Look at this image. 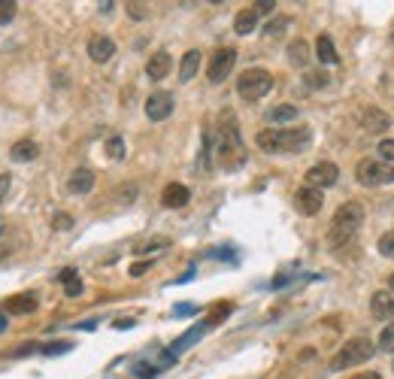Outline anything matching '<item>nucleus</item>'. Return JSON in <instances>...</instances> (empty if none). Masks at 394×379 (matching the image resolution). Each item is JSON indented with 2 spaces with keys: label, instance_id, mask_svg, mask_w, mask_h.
I'll return each instance as SVG.
<instances>
[{
  "label": "nucleus",
  "instance_id": "f257e3e1",
  "mask_svg": "<svg viewBox=\"0 0 394 379\" xmlns=\"http://www.w3.org/2000/svg\"><path fill=\"white\" fill-rule=\"evenodd\" d=\"M255 143L267 155H297L313 143V131L309 128H267L255 137Z\"/></svg>",
  "mask_w": 394,
  "mask_h": 379
},
{
  "label": "nucleus",
  "instance_id": "f03ea898",
  "mask_svg": "<svg viewBox=\"0 0 394 379\" xmlns=\"http://www.w3.org/2000/svg\"><path fill=\"white\" fill-rule=\"evenodd\" d=\"M218 164L225 170H237L246 164V146L240 137V125H237L234 113H222V125H218Z\"/></svg>",
  "mask_w": 394,
  "mask_h": 379
},
{
  "label": "nucleus",
  "instance_id": "7ed1b4c3",
  "mask_svg": "<svg viewBox=\"0 0 394 379\" xmlns=\"http://www.w3.org/2000/svg\"><path fill=\"white\" fill-rule=\"evenodd\" d=\"M364 225V207L358 200H349L343 203L340 209L334 212V221H331V230H328V243L334 249H343L346 243H352V237L361 230Z\"/></svg>",
  "mask_w": 394,
  "mask_h": 379
},
{
  "label": "nucleus",
  "instance_id": "20e7f679",
  "mask_svg": "<svg viewBox=\"0 0 394 379\" xmlns=\"http://www.w3.org/2000/svg\"><path fill=\"white\" fill-rule=\"evenodd\" d=\"M373 355H377V346H373L367 337H352V340H346L340 346V352L331 358V371H349V367L367 364Z\"/></svg>",
  "mask_w": 394,
  "mask_h": 379
},
{
  "label": "nucleus",
  "instance_id": "39448f33",
  "mask_svg": "<svg viewBox=\"0 0 394 379\" xmlns=\"http://www.w3.org/2000/svg\"><path fill=\"white\" fill-rule=\"evenodd\" d=\"M270 88H273V73L264 67H249L237 79V95L243 100H261L264 95H270Z\"/></svg>",
  "mask_w": 394,
  "mask_h": 379
},
{
  "label": "nucleus",
  "instance_id": "423d86ee",
  "mask_svg": "<svg viewBox=\"0 0 394 379\" xmlns=\"http://www.w3.org/2000/svg\"><path fill=\"white\" fill-rule=\"evenodd\" d=\"M355 179L361 182L364 188H379V186H391L394 182V167L379 158H367L355 167Z\"/></svg>",
  "mask_w": 394,
  "mask_h": 379
},
{
  "label": "nucleus",
  "instance_id": "0eeeda50",
  "mask_svg": "<svg viewBox=\"0 0 394 379\" xmlns=\"http://www.w3.org/2000/svg\"><path fill=\"white\" fill-rule=\"evenodd\" d=\"M237 64V49H231V46H222V49L213 52V58H209V67H206V76L213 85H218V82H225L227 76H231Z\"/></svg>",
  "mask_w": 394,
  "mask_h": 379
},
{
  "label": "nucleus",
  "instance_id": "6e6552de",
  "mask_svg": "<svg viewBox=\"0 0 394 379\" xmlns=\"http://www.w3.org/2000/svg\"><path fill=\"white\" fill-rule=\"evenodd\" d=\"M337 179H340V167H337L334 161H318V164H313V167L307 170V186L318 188V191L337 186Z\"/></svg>",
  "mask_w": 394,
  "mask_h": 379
},
{
  "label": "nucleus",
  "instance_id": "1a4fd4ad",
  "mask_svg": "<svg viewBox=\"0 0 394 379\" xmlns=\"http://www.w3.org/2000/svg\"><path fill=\"white\" fill-rule=\"evenodd\" d=\"M146 116H149L152 122L170 118L173 116V95L170 91H152V95L146 97Z\"/></svg>",
  "mask_w": 394,
  "mask_h": 379
},
{
  "label": "nucleus",
  "instance_id": "9d476101",
  "mask_svg": "<svg viewBox=\"0 0 394 379\" xmlns=\"http://www.w3.org/2000/svg\"><path fill=\"white\" fill-rule=\"evenodd\" d=\"M295 207H297L300 216H318L322 207H325V194L318 188L304 186V188H297V194H295Z\"/></svg>",
  "mask_w": 394,
  "mask_h": 379
},
{
  "label": "nucleus",
  "instance_id": "9b49d317",
  "mask_svg": "<svg viewBox=\"0 0 394 379\" xmlns=\"http://www.w3.org/2000/svg\"><path fill=\"white\" fill-rule=\"evenodd\" d=\"M188 200H191V191H188V186H182V182H170V186H164V191H161V203L167 209H182Z\"/></svg>",
  "mask_w": 394,
  "mask_h": 379
},
{
  "label": "nucleus",
  "instance_id": "f8f14e48",
  "mask_svg": "<svg viewBox=\"0 0 394 379\" xmlns=\"http://www.w3.org/2000/svg\"><path fill=\"white\" fill-rule=\"evenodd\" d=\"M113 55H115V43L109 40V36L97 34V36H91V40H88V58H91V61L106 64L109 58H113Z\"/></svg>",
  "mask_w": 394,
  "mask_h": 379
},
{
  "label": "nucleus",
  "instance_id": "ddd939ff",
  "mask_svg": "<svg viewBox=\"0 0 394 379\" xmlns=\"http://www.w3.org/2000/svg\"><path fill=\"white\" fill-rule=\"evenodd\" d=\"M170 70H173V58H170V52H164V49L155 52L152 58L146 61V76L155 79V82H158V79H167Z\"/></svg>",
  "mask_w": 394,
  "mask_h": 379
},
{
  "label": "nucleus",
  "instance_id": "4468645a",
  "mask_svg": "<svg viewBox=\"0 0 394 379\" xmlns=\"http://www.w3.org/2000/svg\"><path fill=\"white\" fill-rule=\"evenodd\" d=\"M370 316L386 322V319H394V294L391 291H373L370 298Z\"/></svg>",
  "mask_w": 394,
  "mask_h": 379
},
{
  "label": "nucleus",
  "instance_id": "2eb2a0df",
  "mask_svg": "<svg viewBox=\"0 0 394 379\" xmlns=\"http://www.w3.org/2000/svg\"><path fill=\"white\" fill-rule=\"evenodd\" d=\"M361 125H364V131H370V134H382L391 128V116L382 113V109H377V106H370L361 113Z\"/></svg>",
  "mask_w": 394,
  "mask_h": 379
},
{
  "label": "nucleus",
  "instance_id": "dca6fc26",
  "mask_svg": "<svg viewBox=\"0 0 394 379\" xmlns=\"http://www.w3.org/2000/svg\"><path fill=\"white\" fill-rule=\"evenodd\" d=\"M40 307V301H36V294L24 291V294H15V298L6 301V312L9 316H27V312H34Z\"/></svg>",
  "mask_w": 394,
  "mask_h": 379
},
{
  "label": "nucleus",
  "instance_id": "f3484780",
  "mask_svg": "<svg viewBox=\"0 0 394 379\" xmlns=\"http://www.w3.org/2000/svg\"><path fill=\"white\" fill-rule=\"evenodd\" d=\"M67 188L73 194H88L91 188H94V170H88V167H76L70 173V179H67Z\"/></svg>",
  "mask_w": 394,
  "mask_h": 379
},
{
  "label": "nucleus",
  "instance_id": "a211bd4d",
  "mask_svg": "<svg viewBox=\"0 0 394 379\" xmlns=\"http://www.w3.org/2000/svg\"><path fill=\"white\" fill-rule=\"evenodd\" d=\"M36 155H40V146H36V140H18V143H13V149H9V158L18 161V164L34 161Z\"/></svg>",
  "mask_w": 394,
  "mask_h": 379
},
{
  "label": "nucleus",
  "instance_id": "6ab92c4d",
  "mask_svg": "<svg viewBox=\"0 0 394 379\" xmlns=\"http://www.w3.org/2000/svg\"><path fill=\"white\" fill-rule=\"evenodd\" d=\"M316 58L322 61V64H337L340 61V55H337V46L334 40L328 34H318L316 36Z\"/></svg>",
  "mask_w": 394,
  "mask_h": 379
},
{
  "label": "nucleus",
  "instance_id": "aec40b11",
  "mask_svg": "<svg viewBox=\"0 0 394 379\" xmlns=\"http://www.w3.org/2000/svg\"><path fill=\"white\" fill-rule=\"evenodd\" d=\"M197 67H200V52L188 49L185 55H182V61H179V82H191V79H195Z\"/></svg>",
  "mask_w": 394,
  "mask_h": 379
},
{
  "label": "nucleus",
  "instance_id": "412c9836",
  "mask_svg": "<svg viewBox=\"0 0 394 379\" xmlns=\"http://www.w3.org/2000/svg\"><path fill=\"white\" fill-rule=\"evenodd\" d=\"M255 27H258V13H255V9H240L234 18V31L240 36H249Z\"/></svg>",
  "mask_w": 394,
  "mask_h": 379
},
{
  "label": "nucleus",
  "instance_id": "4be33fe9",
  "mask_svg": "<svg viewBox=\"0 0 394 379\" xmlns=\"http://www.w3.org/2000/svg\"><path fill=\"white\" fill-rule=\"evenodd\" d=\"M58 280L64 282V294H67V298H79V294H82V280H79V273L73 270V267L61 270Z\"/></svg>",
  "mask_w": 394,
  "mask_h": 379
},
{
  "label": "nucleus",
  "instance_id": "5701e85b",
  "mask_svg": "<svg viewBox=\"0 0 394 379\" xmlns=\"http://www.w3.org/2000/svg\"><path fill=\"white\" fill-rule=\"evenodd\" d=\"M288 61L295 64V67H307V61H309V46L304 40H295L288 46Z\"/></svg>",
  "mask_w": 394,
  "mask_h": 379
},
{
  "label": "nucleus",
  "instance_id": "b1692460",
  "mask_svg": "<svg viewBox=\"0 0 394 379\" xmlns=\"http://www.w3.org/2000/svg\"><path fill=\"white\" fill-rule=\"evenodd\" d=\"M300 113H297V106H291V104H282V106H273L270 109V122H295Z\"/></svg>",
  "mask_w": 394,
  "mask_h": 379
},
{
  "label": "nucleus",
  "instance_id": "393cba45",
  "mask_svg": "<svg viewBox=\"0 0 394 379\" xmlns=\"http://www.w3.org/2000/svg\"><path fill=\"white\" fill-rule=\"evenodd\" d=\"M204 331H206V325H197V328H191L188 334H182L176 343H173V352H182V349H188L191 343H195V340H200L204 337Z\"/></svg>",
  "mask_w": 394,
  "mask_h": 379
},
{
  "label": "nucleus",
  "instance_id": "a878e982",
  "mask_svg": "<svg viewBox=\"0 0 394 379\" xmlns=\"http://www.w3.org/2000/svg\"><path fill=\"white\" fill-rule=\"evenodd\" d=\"M377 349H382V352H394V322H388V325L379 331Z\"/></svg>",
  "mask_w": 394,
  "mask_h": 379
},
{
  "label": "nucleus",
  "instance_id": "bb28decb",
  "mask_svg": "<svg viewBox=\"0 0 394 379\" xmlns=\"http://www.w3.org/2000/svg\"><path fill=\"white\" fill-rule=\"evenodd\" d=\"M104 149H106V155H109L113 161H122V158H125V140H122V137H109Z\"/></svg>",
  "mask_w": 394,
  "mask_h": 379
},
{
  "label": "nucleus",
  "instance_id": "cd10ccee",
  "mask_svg": "<svg viewBox=\"0 0 394 379\" xmlns=\"http://www.w3.org/2000/svg\"><path fill=\"white\" fill-rule=\"evenodd\" d=\"M231 310H234V303H218V307L209 312V319H206V325H218L225 316H231Z\"/></svg>",
  "mask_w": 394,
  "mask_h": 379
},
{
  "label": "nucleus",
  "instance_id": "c85d7f7f",
  "mask_svg": "<svg viewBox=\"0 0 394 379\" xmlns=\"http://www.w3.org/2000/svg\"><path fill=\"white\" fill-rule=\"evenodd\" d=\"M15 9L18 4H13V0H0V25H9L15 18Z\"/></svg>",
  "mask_w": 394,
  "mask_h": 379
},
{
  "label": "nucleus",
  "instance_id": "c756f323",
  "mask_svg": "<svg viewBox=\"0 0 394 379\" xmlns=\"http://www.w3.org/2000/svg\"><path fill=\"white\" fill-rule=\"evenodd\" d=\"M377 152H379V161H386V164H394V140H382Z\"/></svg>",
  "mask_w": 394,
  "mask_h": 379
},
{
  "label": "nucleus",
  "instance_id": "7c9ffc66",
  "mask_svg": "<svg viewBox=\"0 0 394 379\" xmlns=\"http://www.w3.org/2000/svg\"><path fill=\"white\" fill-rule=\"evenodd\" d=\"M379 252L394 258V230H388V234H382V237H379Z\"/></svg>",
  "mask_w": 394,
  "mask_h": 379
},
{
  "label": "nucleus",
  "instance_id": "2f4dec72",
  "mask_svg": "<svg viewBox=\"0 0 394 379\" xmlns=\"http://www.w3.org/2000/svg\"><path fill=\"white\" fill-rule=\"evenodd\" d=\"M52 228L55 230H70L73 228V216H67V212H58V216L52 219Z\"/></svg>",
  "mask_w": 394,
  "mask_h": 379
},
{
  "label": "nucleus",
  "instance_id": "473e14b6",
  "mask_svg": "<svg viewBox=\"0 0 394 379\" xmlns=\"http://www.w3.org/2000/svg\"><path fill=\"white\" fill-rule=\"evenodd\" d=\"M273 9H276V0H258V4H255V13L258 15H270Z\"/></svg>",
  "mask_w": 394,
  "mask_h": 379
},
{
  "label": "nucleus",
  "instance_id": "72a5a7b5",
  "mask_svg": "<svg viewBox=\"0 0 394 379\" xmlns=\"http://www.w3.org/2000/svg\"><path fill=\"white\" fill-rule=\"evenodd\" d=\"M9 188H13V179H9V173H0V203L6 200Z\"/></svg>",
  "mask_w": 394,
  "mask_h": 379
},
{
  "label": "nucleus",
  "instance_id": "f704fd0d",
  "mask_svg": "<svg viewBox=\"0 0 394 379\" xmlns=\"http://www.w3.org/2000/svg\"><path fill=\"white\" fill-rule=\"evenodd\" d=\"M307 82H309L313 88H322V85H328V73L318 70V73H313V76H307Z\"/></svg>",
  "mask_w": 394,
  "mask_h": 379
},
{
  "label": "nucleus",
  "instance_id": "c9c22d12",
  "mask_svg": "<svg viewBox=\"0 0 394 379\" xmlns=\"http://www.w3.org/2000/svg\"><path fill=\"white\" fill-rule=\"evenodd\" d=\"M282 27H288V18H276V22H270L267 25V34L276 36V34H282Z\"/></svg>",
  "mask_w": 394,
  "mask_h": 379
},
{
  "label": "nucleus",
  "instance_id": "e433bc0d",
  "mask_svg": "<svg viewBox=\"0 0 394 379\" xmlns=\"http://www.w3.org/2000/svg\"><path fill=\"white\" fill-rule=\"evenodd\" d=\"M67 349H70V343H49V346L43 349V352H45V355H55V352H67Z\"/></svg>",
  "mask_w": 394,
  "mask_h": 379
},
{
  "label": "nucleus",
  "instance_id": "4c0bfd02",
  "mask_svg": "<svg viewBox=\"0 0 394 379\" xmlns=\"http://www.w3.org/2000/svg\"><path fill=\"white\" fill-rule=\"evenodd\" d=\"M127 15H134V18H146L143 4H127Z\"/></svg>",
  "mask_w": 394,
  "mask_h": 379
},
{
  "label": "nucleus",
  "instance_id": "58836bf2",
  "mask_svg": "<svg viewBox=\"0 0 394 379\" xmlns=\"http://www.w3.org/2000/svg\"><path fill=\"white\" fill-rule=\"evenodd\" d=\"M155 373H158V371H152L149 364H140V367H136V376H146V379H152Z\"/></svg>",
  "mask_w": 394,
  "mask_h": 379
},
{
  "label": "nucleus",
  "instance_id": "ea45409f",
  "mask_svg": "<svg viewBox=\"0 0 394 379\" xmlns=\"http://www.w3.org/2000/svg\"><path fill=\"white\" fill-rule=\"evenodd\" d=\"M149 264H152V261H143V264H134V267H131V276H143L146 270H149Z\"/></svg>",
  "mask_w": 394,
  "mask_h": 379
},
{
  "label": "nucleus",
  "instance_id": "a19ab883",
  "mask_svg": "<svg viewBox=\"0 0 394 379\" xmlns=\"http://www.w3.org/2000/svg\"><path fill=\"white\" fill-rule=\"evenodd\" d=\"M352 379H382V373H377V371H364V373L352 376Z\"/></svg>",
  "mask_w": 394,
  "mask_h": 379
},
{
  "label": "nucleus",
  "instance_id": "79ce46f5",
  "mask_svg": "<svg viewBox=\"0 0 394 379\" xmlns=\"http://www.w3.org/2000/svg\"><path fill=\"white\" fill-rule=\"evenodd\" d=\"M3 331H6V316L0 312V334H3Z\"/></svg>",
  "mask_w": 394,
  "mask_h": 379
},
{
  "label": "nucleus",
  "instance_id": "37998d69",
  "mask_svg": "<svg viewBox=\"0 0 394 379\" xmlns=\"http://www.w3.org/2000/svg\"><path fill=\"white\" fill-rule=\"evenodd\" d=\"M3 230H6V221H3V219H0V237H3Z\"/></svg>",
  "mask_w": 394,
  "mask_h": 379
},
{
  "label": "nucleus",
  "instance_id": "c03bdc74",
  "mask_svg": "<svg viewBox=\"0 0 394 379\" xmlns=\"http://www.w3.org/2000/svg\"><path fill=\"white\" fill-rule=\"evenodd\" d=\"M388 285H391V294H394V273H391V280H388Z\"/></svg>",
  "mask_w": 394,
  "mask_h": 379
}]
</instances>
